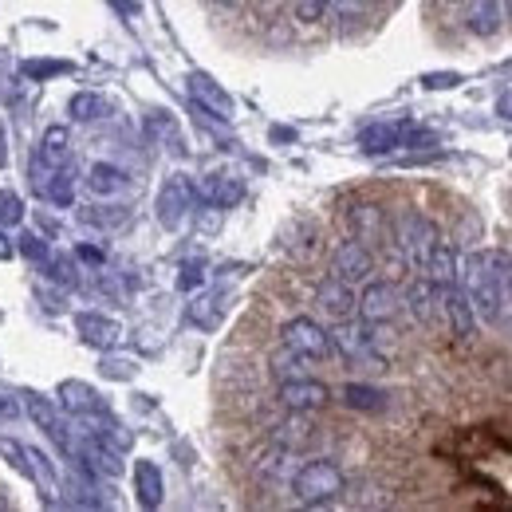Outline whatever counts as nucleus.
<instances>
[{
	"label": "nucleus",
	"mask_w": 512,
	"mask_h": 512,
	"mask_svg": "<svg viewBox=\"0 0 512 512\" xmlns=\"http://www.w3.org/2000/svg\"><path fill=\"white\" fill-rule=\"evenodd\" d=\"M505 4V20H512V0H501Z\"/></svg>",
	"instance_id": "nucleus-44"
},
{
	"label": "nucleus",
	"mask_w": 512,
	"mask_h": 512,
	"mask_svg": "<svg viewBox=\"0 0 512 512\" xmlns=\"http://www.w3.org/2000/svg\"><path fill=\"white\" fill-rule=\"evenodd\" d=\"M8 162V150H4V130H0V166Z\"/></svg>",
	"instance_id": "nucleus-43"
},
{
	"label": "nucleus",
	"mask_w": 512,
	"mask_h": 512,
	"mask_svg": "<svg viewBox=\"0 0 512 512\" xmlns=\"http://www.w3.org/2000/svg\"><path fill=\"white\" fill-rule=\"evenodd\" d=\"M221 4H229V8H233V4H241V0H221Z\"/></svg>",
	"instance_id": "nucleus-45"
},
{
	"label": "nucleus",
	"mask_w": 512,
	"mask_h": 512,
	"mask_svg": "<svg viewBox=\"0 0 512 512\" xmlns=\"http://www.w3.org/2000/svg\"><path fill=\"white\" fill-rule=\"evenodd\" d=\"M347 225H351V233H355L363 245H379V241L386 237L383 209L371 205V201H359V205L347 213Z\"/></svg>",
	"instance_id": "nucleus-20"
},
{
	"label": "nucleus",
	"mask_w": 512,
	"mask_h": 512,
	"mask_svg": "<svg viewBox=\"0 0 512 512\" xmlns=\"http://www.w3.org/2000/svg\"><path fill=\"white\" fill-rule=\"evenodd\" d=\"M280 347L304 355V359H327L331 355V331L316 323L312 316H292V320L280 327Z\"/></svg>",
	"instance_id": "nucleus-6"
},
{
	"label": "nucleus",
	"mask_w": 512,
	"mask_h": 512,
	"mask_svg": "<svg viewBox=\"0 0 512 512\" xmlns=\"http://www.w3.org/2000/svg\"><path fill=\"white\" fill-rule=\"evenodd\" d=\"M87 190L95 197H119L130 190V174L115 162H91L87 166Z\"/></svg>",
	"instance_id": "nucleus-19"
},
{
	"label": "nucleus",
	"mask_w": 512,
	"mask_h": 512,
	"mask_svg": "<svg viewBox=\"0 0 512 512\" xmlns=\"http://www.w3.org/2000/svg\"><path fill=\"white\" fill-rule=\"evenodd\" d=\"M12 253H16V245H8V237L0 233V260H12Z\"/></svg>",
	"instance_id": "nucleus-42"
},
{
	"label": "nucleus",
	"mask_w": 512,
	"mask_h": 512,
	"mask_svg": "<svg viewBox=\"0 0 512 512\" xmlns=\"http://www.w3.org/2000/svg\"><path fill=\"white\" fill-rule=\"evenodd\" d=\"M414 127L410 119H394V123H375L359 134V150L363 154H390L406 146V130Z\"/></svg>",
	"instance_id": "nucleus-16"
},
{
	"label": "nucleus",
	"mask_w": 512,
	"mask_h": 512,
	"mask_svg": "<svg viewBox=\"0 0 512 512\" xmlns=\"http://www.w3.org/2000/svg\"><path fill=\"white\" fill-rule=\"evenodd\" d=\"M343 406L363 410V414H375V410H386V394L379 390V386L347 383V386H343Z\"/></svg>",
	"instance_id": "nucleus-27"
},
{
	"label": "nucleus",
	"mask_w": 512,
	"mask_h": 512,
	"mask_svg": "<svg viewBox=\"0 0 512 512\" xmlns=\"http://www.w3.org/2000/svg\"><path fill=\"white\" fill-rule=\"evenodd\" d=\"M280 406L288 410V414H316L323 410L327 402H331V390L316 379H308V375H300V379H288V383H280Z\"/></svg>",
	"instance_id": "nucleus-11"
},
{
	"label": "nucleus",
	"mask_w": 512,
	"mask_h": 512,
	"mask_svg": "<svg viewBox=\"0 0 512 512\" xmlns=\"http://www.w3.org/2000/svg\"><path fill=\"white\" fill-rule=\"evenodd\" d=\"M438 308H442V320L449 323V331H453L461 343H473V339H477L481 320H477V312H473V304H469V296H465L461 280L438 288Z\"/></svg>",
	"instance_id": "nucleus-9"
},
{
	"label": "nucleus",
	"mask_w": 512,
	"mask_h": 512,
	"mask_svg": "<svg viewBox=\"0 0 512 512\" xmlns=\"http://www.w3.org/2000/svg\"><path fill=\"white\" fill-rule=\"evenodd\" d=\"M434 241H438V225H434L426 213L406 209V213L394 221V249H398V256H402L414 272H422V264H426V256L434 249Z\"/></svg>",
	"instance_id": "nucleus-3"
},
{
	"label": "nucleus",
	"mask_w": 512,
	"mask_h": 512,
	"mask_svg": "<svg viewBox=\"0 0 512 512\" xmlns=\"http://www.w3.org/2000/svg\"><path fill=\"white\" fill-rule=\"evenodd\" d=\"M449 4H461V0H449Z\"/></svg>",
	"instance_id": "nucleus-47"
},
{
	"label": "nucleus",
	"mask_w": 512,
	"mask_h": 512,
	"mask_svg": "<svg viewBox=\"0 0 512 512\" xmlns=\"http://www.w3.org/2000/svg\"><path fill=\"white\" fill-rule=\"evenodd\" d=\"M201 280H205V272H201V264H197V260H190V264L182 268V276H178V288H182V292H190V288H197Z\"/></svg>",
	"instance_id": "nucleus-36"
},
{
	"label": "nucleus",
	"mask_w": 512,
	"mask_h": 512,
	"mask_svg": "<svg viewBox=\"0 0 512 512\" xmlns=\"http://www.w3.org/2000/svg\"><path fill=\"white\" fill-rule=\"evenodd\" d=\"M83 225H95V229H119L130 221V209L127 205H91L79 213Z\"/></svg>",
	"instance_id": "nucleus-28"
},
{
	"label": "nucleus",
	"mask_w": 512,
	"mask_h": 512,
	"mask_svg": "<svg viewBox=\"0 0 512 512\" xmlns=\"http://www.w3.org/2000/svg\"><path fill=\"white\" fill-rule=\"evenodd\" d=\"M193 201H197V186H193L186 174H170L158 190V201H154V213H158V225L162 229H182L186 217L193 213Z\"/></svg>",
	"instance_id": "nucleus-5"
},
{
	"label": "nucleus",
	"mask_w": 512,
	"mask_h": 512,
	"mask_svg": "<svg viewBox=\"0 0 512 512\" xmlns=\"http://www.w3.org/2000/svg\"><path fill=\"white\" fill-rule=\"evenodd\" d=\"M186 87H190L193 103L205 111V115H217V119H233V95L205 71H190L186 75Z\"/></svg>",
	"instance_id": "nucleus-14"
},
{
	"label": "nucleus",
	"mask_w": 512,
	"mask_h": 512,
	"mask_svg": "<svg viewBox=\"0 0 512 512\" xmlns=\"http://www.w3.org/2000/svg\"><path fill=\"white\" fill-rule=\"evenodd\" d=\"M16 418H20V402L0 394V422H16Z\"/></svg>",
	"instance_id": "nucleus-37"
},
{
	"label": "nucleus",
	"mask_w": 512,
	"mask_h": 512,
	"mask_svg": "<svg viewBox=\"0 0 512 512\" xmlns=\"http://www.w3.org/2000/svg\"><path fill=\"white\" fill-rule=\"evenodd\" d=\"M60 406H64L71 418L79 422H91V418H107V402L83 383H64L60 386Z\"/></svg>",
	"instance_id": "nucleus-17"
},
{
	"label": "nucleus",
	"mask_w": 512,
	"mask_h": 512,
	"mask_svg": "<svg viewBox=\"0 0 512 512\" xmlns=\"http://www.w3.org/2000/svg\"><path fill=\"white\" fill-rule=\"evenodd\" d=\"M331 276H335V280H343V284H351V288L367 284V280L375 276V256H371V245H363L359 237L339 241V245L331 249Z\"/></svg>",
	"instance_id": "nucleus-7"
},
{
	"label": "nucleus",
	"mask_w": 512,
	"mask_h": 512,
	"mask_svg": "<svg viewBox=\"0 0 512 512\" xmlns=\"http://www.w3.org/2000/svg\"><path fill=\"white\" fill-rule=\"evenodd\" d=\"M461 288L481 327H512V253L473 249L461 256Z\"/></svg>",
	"instance_id": "nucleus-1"
},
{
	"label": "nucleus",
	"mask_w": 512,
	"mask_h": 512,
	"mask_svg": "<svg viewBox=\"0 0 512 512\" xmlns=\"http://www.w3.org/2000/svg\"><path fill=\"white\" fill-rule=\"evenodd\" d=\"M79 260H87V264H103V253L99 249H87V245H79Z\"/></svg>",
	"instance_id": "nucleus-39"
},
{
	"label": "nucleus",
	"mask_w": 512,
	"mask_h": 512,
	"mask_svg": "<svg viewBox=\"0 0 512 512\" xmlns=\"http://www.w3.org/2000/svg\"><path fill=\"white\" fill-rule=\"evenodd\" d=\"M469 32L473 36H481V40H489V36H497L501 32V24H505V4L501 0H469Z\"/></svg>",
	"instance_id": "nucleus-22"
},
{
	"label": "nucleus",
	"mask_w": 512,
	"mask_h": 512,
	"mask_svg": "<svg viewBox=\"0 0 512 512\" xmlns=\"http://www.w3.org/2000/svg\"><path fill=\"white\" fill-rule=\"evenodd\" d=\"M347 481H343V469L331 461V457H312L304 461L296 473H292V497L304 505V509H323V505H335L343 497Z\"/></svg>",
	"instance_id": "nucleus-2"
},
{
	"label": "nucleus",
	"mask_w": 512,
	"mask_h": 512,
	"mask_svg": "<svg viewBox=\"0 0 512 512\" xmlns=\"http://www.w3.org/2000/svg\"><path fill=\"white\" fill-rule=\"evenodd\" d=\"M359 4H363V0H331V12H339V16H355Z\"/></svg>",
	"instance_id": "nucleus-38"
},
{
	"label": "nucleus",
	"mask_w": 512,
	"mask_h": 512,
	"mask_svg": "<svg viewBox=\"0 0 512 512\" xmlns=\"http://www.w3.org/2000/svg\"><path fill=\"white\" fill-rule=\"evenodd\" d=\"M16 249H20V253L28 256V260H48V256H52V249H48V241H40L36 233H24Z\"/></svg>",
	"instance_id": "nucleus-35"
},
{
	"label": "nucleus",
	"mask_w": 512,
	"mask_h": 512,
	"mask_svg": "<svg viewBox=\"0 0 512 512\" xmlns=\"http://www.w3.org/2000/svg\"><path fill=\"white\" fill-rule=\"evenodd\" d=\"M75 331H79L83 343H91V347H111V343L119 339V323L99 316V312H79V316H75Z\"/></svg>",
	"instance_id": "nucleus-24"
},
{
	"label": "nucleus",
	"mask_w": 512,
	"mask_h": 512,
	"mask_svg": "<svg viewBox=\"0 0 512 512\" xmlns=\"http://www.w3.org/2000/svg\"><path fill=\"white\" fill-rule=\"evenodd\" d=\"M316 304H320V312L331 323L355 320V308H359V292H355L351 284L335 280V276H323L320 284H316Z\"/></svg>",
	"instance_id": "nucleus-13"
},
{
	"label": "nucleus",
	"mask_w": 512,
	"mask_h": 512,
	"mask_svg": "<svg viewBox=\"0 0 512 512\" xmlns=\"http://www.w3.org/2000/svg\"><path fill=\"white\" fill-rule=\"evenodd\" d=\"M28 71H32V75H44V71L56 75V71H64V64H28Z\"/></svg>",
	"instance_id": "nucleus-41"
},
{
	"label": "nucleus",
	"mask_w": 512,
	"mask_h": 512,
	"mask_svg": "<svg viewBox=\"0 0 512 512\" xmlns=\"http://www.w3.org/2000/svg\"><path fill=\"white\" fill-rule=\"evenodd\" d=\"M67 162H71V134H67V127H48L40 134V142L32 150V162H28V178H32L36 193L44 190L48 178L56 170H64Z\"/></svg>",
	"instance_id": "nucleus-4"
},
{
	"label": "nucleus",
	"mask_w": 512,
	"mask_h": 512,
	"mask_svg": "<svg viewBox=\"0 0 512 512\" xmlns=\"http://www.w3.org/2000/svg\"><path fill=\"white\" fill-rule=\"evenodd\" d=\"M331 12V0H296V20L300 24H320Z\"/></svg>",
	"instance_id": "nucleus-34"
},
{
	"label": "nucleus",
	"mask_w": 512,
	"mask_h": 512,
	"mask_svg": "<svg viewBox=\"0 0 512 512\" xmlns=\"http://www.w3.org/2000/svg\"><path fill=\"white\" fill-rule=\"evenodd\" d=\"M308 363L312 359H304V355H296V351H280V355H272V375L280 379V383H288V379H300V375H308Z\"/></svg>",
	"instance_id": "nucleus-31"
},
{
	"label": "nucleus",
	"mask_w": 512,
	"mask_h": 512,
	"mask_svg": "<svg viewBox=\"0 0 512 512\" xmlns=\"http://www.w3.org/2000/svg\"><path fill=\"white\" fill-rule=\"evenodd\" d=\"M497 115H505V119H512V91H505V95L497 99Z\"/></svg>",
	"instance_id": "nucleus-40"
},
{
	"label": "nucleus",
	"mask_w": 512,
	"mask_h": 512,
	"mask_svg": "<svg viewBox=\"0 0 512 512\" xmlns=\"http://www.w3.org/2000/svg\"><path fill=\"white\" fill-rule=\"evenodd\" d=\"M40 197H44V201H52V205H60V209L71 205V197H75V170H71V162H67L64 170H56V174L48 178V186L40 190Z\"/></svg>",
	"instance_id": "nucleus-29"
},
{
	"label": "nucleus",
	"mask_w": 512,
	"mask_h": 512,
	"mask_svg": "<svg viewBox=\"0 0 512 512\" xmlns=\"http://www.w3.org/2000/svg\"><path fill=\"white\" fill-rule=\"evenodd\" d=\"M402 304H406V312L422 323V327H434L438 316H442V308H438V284H434L430 276H422V272H418V280L406 288Z\"/></svg>",
	"instance_id": "nucleus-15"
},
{
	"label": "nucleus",
	"mask_w": 512,
	"mask_h": 512,
	"mask_svg": "<svg viewBox=\"0 0 512 512\" xmlns=\"http://www.w3.org/2000/svg\"><path fill=\"white\" fill-rule=\"evenodd\" d=\"M398 312H402V292H398L394 280H367V284H363V292H359V308H355L359 320L383 327V323H390Z\"/></svg>",
	"instance_id": "nucleus-8"
},
{
	"label": "nucleus",
	"mask_w": 512,
	"mask_h": 512,
	"mask_svg": "<svg viewBox=\"0 0 512 512\" xmlns=\"http://www.w3.org/2000/svg\"><path fill=\"white\" fill-rule=\"evenodd\" d=\"M260 4H268V0H260Z\"/></svg>",
	"instance_id": "nucleus-48"
},
{
	"label": "nucleus",
	"mask_w": 512,
	"mask_h": 512,
	"mask_svg": "<svg viewBox=\"0 0 512 512\" xmlns=\"http://www.w3.org/2000/svg\"><path fill=\"white\" fill-rule=\"evenodd\" d=\"M4 509H8V501H4V497H0V512H4Z\"/></svg>",
	"instance_id": "nucleus-46"
},
{
	"label": "nucleus",
	"mask_w": 512,
	"mask_h": 512,
	"mask_svg": "<svg viewBox=\"0 0 512 512\" xmlns=\"http://www.w3.org/2000/svg\"><path fill=\"white\" fill-rule=\"evenodd\" d=\"M371 4H379V0H371Z\"/></svg>",
	"instance_id": "nucleus-49"
},
{
	"label": "nucleus",
	"mask_w": 512,
	"mask_h": 512,
	"mask_svg": "<svg viewBox=\"0 0 512 512\" xmlns=\"http://www.w3.org/2000/svg\"><path fill=\"white\" fill-rule=\"evenodd\" d=\"M225 316V296H217V292H205V296H193V304L186 308V320L193 327H201V331H213L217 323Z\"/></svg>",
	"instance_id": "nucleus-25"
},
{
	"label": "nucleus",
	"mask_w": 512,
	"mask_h": 512,
	"mask_svg": "<svg viewBox=\"0 0 512 512\" xmlns=\"http://www.w3.org/2000/svg\"><path fill=\"white\" fill-rule=\"evenodd\" d=\"M134 493H138V505L142 509H158L162 505L166 481H162V469L154 461H138L134 465Z\"/></svg>",
	"instance_id": "nucleus-23"
},
{
	"label": "nucleus",
	"mask_w": 512,
	"mask_h": 512,
	"mask_svg": "<svg viewBox=\"0 0 512 512\" xmlns=\"http://www.w3.org/2000/svg\"><path fill=\"white\" fill-rule=\"evenodd\" d=\"M241 193H245V186H241V178H233V174H209V178L197 186V197L209 201L213 209H229V205H237Z\"/></svg>",
	"instance_id": "nucleus-21"
},
{
	"label": "nucleus",
	"mask_w": 512,
	"mask_h": 512,
	"mask_svg": "<svg viewBox=\"0 0 512 512\" xmlns=\"http://www.w3.org/2000/svg\"><path fill=\"white\" fill-rule=\"evenodd\" d=\"M312 430H316V426H308V414H292L288 426H276V446H284L296 453L300 446L312 442Z\"/></svg>",
	"instance_id": "nucleus-30"
},
{
	"label": "nucleus",
	"mask_w": 512,
	"mask_h": 512,
	"mask_svg": "<svg viewBox=\"0 0 512 512\" xmlns=\"http://www.w3.org/2000/svg\"><path fill=\"white\" fill-rule=\"evenodd\" d=\"M422 276H430L438 288H442V284H457V280H461V253H457L449 241L438 237L430 256H426V264H422Z\"/></svg>",
	"instance_id": "nucleus-18"
},
{
	"label": "nucleus",
	"mask_w": 512,
	"mask_h": 512,
	"mask_svg": "<svg viewBox=\"0 0 512 512\" xmlns=\"http://www.w3.org/2000/svg\"><path fill=\"white\" fill-rule=\"evenodd\" d=\"M331 351H339L343 359H379V351H375V323H335L331 327Z\"/></svg>",
	"instance_id": "nucleus-10"
},
{
	"label": "nucleus",
	"mask_w": 512,
	"mask_h": 512,
	"mask_svg": "<svg viewBox=\"0 0 512 512\" xmlns=\"http://www.w3.org/2000/svg\"><path fill=\"white\" fill-rule=\"evenodd\" d=\"M28 418L52 438V446L60 449L64 457H71L75 449H79V438L71 434V426H67V418L48 402V398H28Z\"/></svg>",
	"instance_id": "nucleus-12"
},
{
	"label": "nucleus",
	"mask_w": 512,
	"mask_h": 512,
	"mask_svg": "<svg viewBox=\"0 0 512 512\" xmlns=\"http://www.w3.org/2000/svg\"><path fill=\"white\" fill-rule=\"evenodd\" d=\"M24 217H28V209H24V197L16 190H0V225H24Z\"/></svg>",
	"instance_id": "nucleus-33"
},
{
	"label": "nucleus",
	"mask_w": 512,
	"mask_h": 512,
	"mask_svg": "<svg viewBox=\"0 0 512 512\" xmlns=\"http://www.w3.org/2000/svg\"><path fill=\"white\" fill-rule=\"evenodd\" d=\"M0 453L8 457V465H12L20 477L40 481V473H36V465H32V457H28V446H20V442H12V438H0Z\"/></svg>",
	"instance_id": "nucleus-32"
},
{
	"label": "nucleus",
	"mask_w": 512,
	"mask_h": 512,
	"mask_svg": "<svg viewBox=\"0 0 512 512\" xmlns=\"http://www.w3.org/2000/svg\"><path fill=\"white\" fill-rule=\"evenodd\" d=\"M67 111H71L75 123H99V119L111 115V103L103 95H95V91H79V95H71Z\"/></svg>",
	"instance_id": "nucleus-26"
}]
</instances>
